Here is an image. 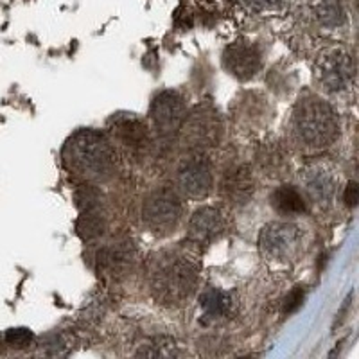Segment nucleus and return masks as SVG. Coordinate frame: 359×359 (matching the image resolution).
I'll use <instances>...</instances> for the list:
<instances>
[{
    "label": "nucleus",
    "mask_w": 359,
    "mask_h": 359,
    "mask_svg": "<svg viewBox=\"0 0 359 359\" xmlns=\"http://www.w3.org/2000/svg\"><path fill=\"white\" fill-rule=\"evenodd\" d=\"M182 217V200L172 189L151 192L142 205V221L155 233H168Z\"/></svg>",
    "instance_id": "obj_4"
},
{
    "label": "nucleus",
    "mask_w": 359,
    "mask_h": 359,
    "mask_svg": "<svg viewBox=\"0 0 359 359\" xmlns=\"http://www.w3.org/2000/svg\"><path fill=\"white\" fill-rule=\"evenodd\" d=\"M185 124L180 126L182 130V144L191 151L201 153L207 147L216 146L219 140L221 124L216 111L210 108H196L191 117L184 118Z\"/></svg>",
    "instance_id": "obj_5"
},
{
    "label": "nucleus",
    "mask_w": 359,
    "mask_h": 359,
    "mask_svg": "<svg viewBox=\"0 0 359 359\" xmlns=\"http://www.w3.org/2000/svg\"><path fill=\"white\" fill-rule=\"evenodd\" d=\"M224 229L223 216L212 207L198 208L189 221V239L198 245H208L221 236Z\"/></svg>",
    "instance_id": "obj_12"
},
{
    "label": "nucleus",
    "mask_w": 359,
    "mask_h": 359,
    "mask_svg": "<svg viewBox=\"0 0 359 359\" xmlns=\"http://www.w3.org/2000/svg\"><path fill=\"white\" fill-rule=\"evenodd\" d=\"M246 4L253 9V11L264 13V11H275L280 8L282 0H245Z\"/></svg>",
    "instance_id": "obj_23"
},
{
    "label": "nucleus",
    "mask_w": 359,
    "mask_h": 359,
    "mask_svg": "<svg viewBox=\"0 0 359 359\" xmlns=\"http://www.w3.org/2000/svg\"><path fill=\"white\" fill-rule=\"evenodd\" d=\"M221 191H223L229 203H246L253 191L250 169L246 165H237V168L229 169V171L224 172Z\"/></svg>",
    "instance_id": "obj_13"
},
{
    "label": "nucleus",
    "mask_w": 359,
    "mask_h": 359,
    "mask_svg": "<svg viewBox=\"0 0 359 359\" xmlns=\"http://www.w3.org/2000/svg\"><path fill=\"white\" fill-rule=\"evenodd\" d=\"M63 162L70 171L90 180H107L114 175L115 153L111 144L95 130H81L69 139Z\"/></svg>",
    "instance_id": "obj_2"
},
{
    "label": "nucleus",
    "mask_w": 359,
    "mask_h": 359,
    "mask_svg": "<svg viewBox=\"0 0 359 359\" xmlns=\"http://www.w3.org/2000/svg\"><path fill=\"white\" fill-rule=\"evenodd\" d=\"M343 201L347 207L358 205V184L355 182H348V185L345 187V194H343Z\"/></svg>",
    "instance_id": "obj_24"
},
{
    "label": "nucleus",
    "mask_w": 359,
    "mask_h": 359,
    "mask_svg": "<svg viewBox=\"0 0 359 359\" xmlns=\"http://www.w3.org/2000/svg\"><path fill=\"white\" fill-rule=\"evenodd\" d=\"M176 184L180 191L192 200H201L207 196L208 192L212 191V168L208 158H205L201 153L189 156L180 165Z\"/></svg>",
    "instance_id": "obj_9"
},
{
    "label": "nucleus",
    "mask_w": 359,
    "mask_h": 359,
    "mask_svg": "<svg viewBox=\"0 0 359 359\" xmlns=\"http://www.w3.org/2000/svg\"><path fill=\"white\" fill-rule=\"evenodd\" d=\"M104 226H107L104 217L99 216L97 208L95 210H85L78 219V233L86 241H92V239L101 236L104 232Z\"/></svg>",
    "instance_id": "obj_18"
},
{
    "label": "nucleus",
    "mask_w": 359,
    "mask_h": 359,
    "mask_svg": "<svg viewBox=\"0 0 359 359\" xmlns=\"http://www.w3.org/2000/svg\"><path fill=\"white\" fill-rule=\"evenodd\" d=\"M318 20L325 25H339L343 22V8L339 0H320L316 6Z\"/></svg>",
    "instance_id": "obj_19"
},
{
    "label": "nucleus",
    "mask_w": 359,
    "mask_h": 359,
    "mask_svg": "<svg viewBox=\"0 0 359 359\" xmlns=\"http://www.w3.org/2000/svg\"><path fill=\"white\" fill-rule=\"evenodd\" d=\"M149 277L156 300L176 306L196 290L198 266L182 253H160L153 259Z\"/></svg>",
    "instance_id": "obj_1"
},
{
    "label": "nucleus",
    "mask_w": 359,
    "mask_h": 359,
    "mask_svg": "<svg viewBox=\"0 0 359 359\" xmlns=\"http://www.w3.org/2000/svg\"><path fill=\"white\" fill-rule=\"evenodd\" d=\"M200 306L207 316H210V318H219V316H224L230 311L232 298H230V294L226 291L217 290V287H208L200 297Z\"/></svg>",
    "instance_id": "obj_17"
},
{
    "label": "nucleus",
    "mask_w": 359,
    "mask_h": 359,
    "mask_svg": "<svg viewBox=\"0 0 359 359\" xmlns=\"http://www.w3.org/2000/svg\"><path fill=\"white\" fill-rule=\"evenodd\" d=\"M111 133L115 135V139L118 140L124 151L131 156L142 155L149 144L146 124L137 117H117Z\"/></svg>",
    "instance_id": "obj_11"
},
{
    "label": "nucleus",
    "mask_w": 359,
    "mask_h": 359,
    "mask_svg": "<svg viewBox=\"0 0 359 359\" xmlns=\"http://www.w3.org/2000/svg\"><path fill=\"white\" fill-rule=\"evenodd\" d=\"M223 65L237 79H250L261 69V54L248 41H236L224 49Z\"/></svg>",
    "instance_id": "obj_10"
},
{
    "label": "nucleus",
    "mask_w": 359,
    "mask_h": 359,
    "mask_svg": "<svg viewBox=\"0 0 359 359\" xmlns=\"http://www.w3.org/2000/svg\"><path fill=\"white\" fill-rule=\"evenodd\" d=\"M316 78L323 90L338 94L351 86L354 78V63L347 50L327 49L316 62Z\"/></svg>",
    "instance_id": "obj_6"
},
{
    "label": "nucleus",
    "mask_w": 359,
    "mask_h": 359,
    "mask_svg": "<svg viewBox=\"0 0 359 359\" xmlns=\"http://www.w3.org/2000/svg\"><path fill=\"white\" fill-rule=\"evenodd\" d=\"M304 187L313 201L320 205H329L334 198L336 182L331 171L323 168H309L304 171Z\"/></svg>",
    "instance_id": "obj_14"
},
{
    "label": "nucleus",
    "mask_w": 359,
    "mask_h": 359,
    "mask_svg": "<svg viewBox=\"0 0 359 359\" xmlns=\"http://www.w3.org/2000/svg\"><path fill=\"white\" fill-rule=\"evenodd\" d=\"M76 203L81 208L83 212L85 210H95L101 203V196L94 187H88V185H83L78 192H76Z\"/></svg>",
    "instance_id": "obj_20"
},
{
    "label": "nucleus",
    "mask_w": 359,
    "mask_h": 359,
    "mask_svg": "<svg viewBox=\"0 0 359 359\" xmlns=\"http://www.w3.org/2000/svg\"><path fill=\"white\" fill-rule=\"evenodd\" d=\"M300 229L293 223L275 221L268 223L259 233V248L269 261H287L298 252Z\"/></svg>",
    "instance_id": "obj_7"
},
{
    "label": "nucleus",
    "mask_w": 359,
    "mask_h": 359,
    "mask_svg": "<svg viewBox=\"0 0 359 359\" xmlns=\"http://www.w3.org/2000/svg\"><path fill=\"white\" fill-rule=\"evenodd\" d=\"M339 124L334 108L318 97H304L293 111L294 139L307 147H325L338 139Z\"/></svg>",
    "instance_id": "obj_3"
},
{
    "label": "nucleus",
    "mask_w": 359,
    "mask_h": 359,
    "mask_svg": "<svg viewBox=\"0 0 359 359\" xmlns=\"http://www.w3.org/2000/svg\"><path fill=\"white\" fill-rule=\"evenodd\" d=\"M271 205L277 208L278 212L294 216V214L306 212V201L304 196L291 185H282L271 194Z\"/></svg>",
    "instance_id": "obj_16"
},
{
    "label": "nucleus",
    "mask_w": 359,
    "mask_h": 359,
    "mask_svg": "<svg viewBox=\"0 0 359 359\" xmlns=\"http://www.w3.org/2000/svg\"><path fill=\"white\" fill-rule=\"evenodd\" d=\"M131 259H133L131 243H118V245L107 246L97 255L99 269L115 277V275L123 273L124 269L131 264Z\"/></svg>",
    "instance_id": "obj_15"
},
{
    "label": "nucleus",
    "mask_w": 359,
    "mask_h": 359,
    "mask_svg": "<svg viewBox=\"0 0 359 359\" xmlns=\"http://www.w3.org/2000/svg\"><path fill=\"white\" fill-rule=\"evenodd\" d=\"M33 339V334L27 331V329H11L6 334V341H8L9 347L15 348H24L27 347L29 343Z\"/></svg>",
    "instance_id": "obj_21"
},
{
    "label": "nucleus",
    "mask_w": 359,
    "mask_h": 359,
    "mask_svg": "<svg viewBox=\"0 0 359 359\" xmlns=\"http://www.w3.org/2000/svg\"><path fill=\"white\" fill-rule=\"evenodd\" d=\"M149 114H151V121L155 124L156 133L162 139L172 137L180 130V126L184 124V118L187 117L184 97L172 92V90H165V92L156 95L155 101L151 102V111Z\"/></svg>",
    "instance_id": "obj_8"
},
{
    "label": "nucleus",
    "mask_w": 359,
    "mask_h": 359,
    "mask_svg": "<svg viewBox=\"0 0 359 359\" xmlns=\"http://www.w3.org/2000/svg\"><path fill=\"white\" fill-rule=\"evenodd\" d=\"M302 302H304V290L300 286H297L286 297V302H284V313H286V314L294 313L298 307L302 306Z\"/></svg>",
    "instance_id": "obj_22"
}]
</instances>
